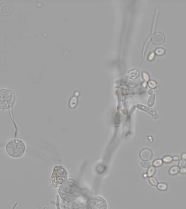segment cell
I'll list each match as a JSON object with an SVG mask.
<instances>
[{
	"label": "cell",
	"mask_w": 186,
	"mask_h": 209,
	"mask_svg": "<svg viewBox=\"0 0 186 209\" xmlns=\"http://www.w3.org/2000/svg\"><path fill=\"white\" fill-rule=\"evenodd\" d=\"M180 172L181 173V174H186V168H181V169H180Z\"/></svg>",
	"instance_id": "7402d4cb"
},
{
	"label": "cell",
	"mask_w": 186,
	"mask_h": 209,
	"mask_svg": "<svg viewBox=\"0 0 186 209\" xmlns=\"http://www.w3.org/2000/svg\"><path fill=\"white\" fill-rule=\"evenodd\" d=\"M178 167L180 168H185L186 166V160L185 159H182L178 162Z\"/></svg>",
	"instance_id": "2e32d148"
},
{
	"label": "cell",
	"mask_w": 186,
	"mask_h": 209,
	"mask_svg": "<svg viewBox=\"0 0 186 209\" xmlns=\"http://www.w3.org/2000/svg\"><path fill=\"white\" fill-rule=\"evenodd\" d=\"M10 6L8 4H3L0 7V12L3 14H7L10 12Z\"/></svg>",
	"instance_id": "9c48e42d"
},
{
	"label": "cell",
	"mask_w": 186,
	"mask_h": 209,
	"mask_svg": "<svg viewBox=\"0 0 186 209\" xmlns=\"http://www.w3.org/2000/svg\"><path fill=\"white\" fill-rule=\"evenodd\" d=\"M81 188L77 181L73 179L66 180L59 189V194L62 199L66 201H73L81 195Z\"/></svg>",
	"instance_id": "6da1fadb"
},
{
	"label": "cell",
	"mask_w": 186,
	"mask_h": 209,
	"mask_svg": "<svg viewBox=\"0 0 186 209\" xmlns=\"http://www.w3.org/2000/svg\"><path fill=\"white\" fill-rule=\"evenodd\" d=\"M149 182H150L151 185H152V186H157L158 181L155 177H150L149 179Z\"/></svg>",
	"instance_id": "5bb4252c"
},
{
	"label": "cell",
	"mask_w": 186,
	"mask_h": 209,
	"mask_svg": "<svg viewBox=\"0 0 186 209\" xmlns=\"http://www.w3.org/2000/svg\"><path fill=\"white\" fill-rule=\"evenodd\" d=\"M67 179V172L66 170L61 166L54 168L51 177V184L54 187H60Z\"/></svg>",
	"instance_id": "277c9868"
},
{
	"label": "cell",
	"mask_w": 186,
	"mask_h": 209,
	"mask_svg": "<svg viewBox=\"0 0 186 209\" xmlns=\"http://www.w3.org/2000/svg\"><path fill=\"white\" fill-rule=\"evenodd\" d=\"M182 158L183 159H186V153H183L182 155Z\"/></svg>",
	"instance_id": "d4e9b609"
},
{
	"label": "cell",
	"mask_w": 186,
	"mask_h": 209,
	"mask_svg": "<svg viewBox=\"0 0 186 209\" xmlns=\"http://www.w3.org/2000/svg\"><path fill=\"white\" fill-rule=\"evenodd\" d=\"M143 77L144 78V79L145 80L148 81V80H149V76H148V75L146 74V73H143Z\"/></svg>",
	"instance_id": "44dd1931"
},
{
	"label": "cell",
	"mask_w": 186,
	"mask_h": 209,
	"mask_svg": "<svg viewBox=\"0 0 186 209\" xmlns=\"http://www.w3.org/2000/svg\"><path fill=\"white\" fill-rule=\"evenodd\" d=\"M156 173V168L154 166H150L147 170V176L149 177H152Z\"/></svg>",
	"instance_id": "30bf717a"
},
{
	"label": "cell",
	"mask_w": 186,
	"mask_h": 209,
	"mask_svg": "<svg viewBox=\"0 0 186 209\" xmlns=\"http://www.w3.org/2000/svg\"><path fill=\"white\" fill-rule=\"evenodd\" d=\"M155 94H152L150 95V97L149 98V100L148 101V105L149 107H152L155 103Z\"/></svg>",
	"instance_id": "7c38bea8"
},
{
	"label": "cell",
	"mask_w": 186,
	"mask_h": 209,
	"mask_svg": "<svg viewBox=\"0 0 186 209\" xmlns=\"http://www.w3.org/2000/svg\"><path fill=\"white\" fill-rule=\"evenodd\" d=\"M149 86L150 87V88H154L156 87L157 84L154 81H150L149 82Z\"/></svg>",
	"instance_id": "ffe728a7"
},
{
	"label": "cell",
	"mask_w": 186,
	"mask_h": 209,
	"mask_svg": "<svg viewBox=\"0 0 186 209\" xmlns=\"http://www.w3.org/2000/svg\"><path fill=\"white\" fill-rule=\"evenodd\" d=\"M173 160H174L175 161H178L179 160V157L178 156H174L173 158Z\"/></svg>",
	"instance_id": "cb8c5ba5"
},
{
	"label": "cell",
	"mask_w": 186,
	"mask_h": 209,
	"mask_svg": "<svg viewBox=\"0 0 186 209\" xmlns=\"http://www.w3.org/2000/svg\"><path fill=\"white\" fill-rule=\"evenodd\" d=\"M26 145L24 142L19 139H13L6 145V151L8 155L13 158H19L24 154Z\"/></svg>",
	"instance_id": "7a4b0ae2"
},
{
	"label": "cell",
	"mask_w": 186,
	"mask_h": 209,
	"mask_svg": "<svg viewBox=\"0 0 186 209\" xmlns=\"http://www.w3.org/2000/svg\"><path fill=\"white\" fill-rule=\"evenodd\" d=\"M154 56H155V55H154V53H150L149 57V60H152L154 58Z\"/></svg>",
	"instance_id": "603a6c76"
},
{
	"label": "cell",
	"mask_w": 186,
	"mask_h": 209,
	"mask_svg": "<svg viewBox=\"0 0 186 209\" xmlns=\"http://www.w3.org/2000/svg\"><path fill=\"white\" fill-rule=\"evenodd\" d=\"M86 209H107V203L102 197H93L88 201Z\"/></svg>",
	"instance_id": "5b68a950"
},
{
	"label": "cell",
	"mask_w": 186,
	"mask_h": 209,
	"mask_svg": "<svg viewBox=\"0 0 186 209\" xmlns=\"http://www.w3.org/2000/svg\"><path fill=\"white\" fill-rule=\"evenodd\" d=\"M163 163V161L160 159H157V160H156L155 161H154V163H153V165H154V167H159L162 165Z\"/></svg>",
	"instance_id": "e0dca14e"
},
{
	"label": "cell",
	"mask_w": 186,
	"mask_h": 209,
	"mask_svg": "<svg viewBox=\"0 0 186 209\" xmlns=\"http://www.w3.org/2000/svg\"><path fill=\"white\" fill-rule=\"evenodd\" d=\"M137 107L138 109H141V110L144 111L146 112L149 113L150 114L152 115V116H154L155 119H157L158 116L155 110H154L153 109H151L150 107H147V106H145L142 104H137Z\"/></svg>",
	"instance_id": "ba28073f"
},
{
	"label": "cell",
	"mask_w": 186,
	"mask_h": 209,
	"mask_svg": "<svg viewBox=\"0 0 186 209\" xmlns=\"http://www.w3.org/2000/svg\"><path fill=\"white\" fill-rule=\"evenodd\" d=\"M148 93H149V94H150V95L152 94H153V90H152V89H149V92H148Z\"/></svg>",
	"instance_id": "484cf974"
},
{
	"label": "cell",
	"mask_w": 186,
	"mask_h": 209,
	"mask_svg": "<svg viewBox=\"0 0 186 209\" xmlns=\"http://www.w3.org/2000/svg\"><path fill=\"white\" fill-rule=\"evenodd\" d=\"M165 50L162 48H158L156 50V53L158 55H162L164 53Z\"/></svg>",
	"instance_id": "ac0fdd59"
},
{
	"label": "cell",
	"mask_w": 186,
	"mask_h": 209,
	"mask_svg": "<svg viewBox=\"0 0 186 209\" xmlns=\"http://www.w3.org/2000/svg\"><path fill=\"white\" fill-rule=\"evenodd\" d=\"M141 165L143 167L145 168H148L151 166V163L149 161H144V160H142L141 162Z\"/></svg>",
	"instance_id": "9a60e30c"
},
{
	"label": "cell",
	"mask_w": 186,
	"mask_h": 209,
	"mask_svg": "<svg viewBox=\"0 0 186 209\" xmlns=\"http://www.w3.org/2000/svg\"><path fill=\"white\" fill-rule=\"evenodd\" d=\"M164 39V36L161 33H156L152 36V41L155 44H162Z\"/></svg>",
	"instance_id": "8992f818"
},
{
	"label": "cell",
	"mask_w": 186,
	"mask_h": 209,
	"mask_svg": "<svg viewBox=\"0 0 186 209\" xmlns=\"http://www.w3.org/2000/svg\"><path fill=\"white\" fill-rule=\"evenodd\" d=\"M158 189L160 191H166V189H168V186L167 185L165 184V183H163V182H161V183H159L158 184L157 186Z\"/></svg>",
	"instance_id": "4fadbf2b"
},
{
	"label": "cell",
	"mask_w": 186,
	"mask_h": 209,
	"mask_svg": "<svg viewBox=\"0 0 186 209\" xmlns=\"http://www.w3.org/2000/svg\"><path fill=\"white\" fill-rule=\"evenodd\" d=\"M15 101L14 93L9 89H0V109H7L12 107Z\"/></svg>",
	"instance_id": "3957f363"
},
{
	"label": "cell",
	"mask_w": 186,
	"mask_h": 209,
	"mask_svg": "<svg viewBox=\"0 0 186 209\" xmlns=\"http://www.w3.org/2000/svg\"><path fill=\"white\" fill-rule=\"evenodd\" d=\"M180 169L178 166H173L169 170L170 175H176L180 172Z\"/></svg>",
	"instance_id": "8fae6325"
},
{
	"label": "cell",
	"mask_w": 186,
	"mask_h": 209,
	"mask_svg": "<svg viewBox=\"0 0 186 209\" xmlns=\"http://www.w3.org/2000/svg\"><path fill=\"white\" fill-rule=\"evenodd\" d=\"M163 161L165 162V163H170L171 161H173V158L171 156H168L164 157L163 159Z\"/></svg>",
	"instance_id": "d6986e66"
},
{
	"label": "cell",
	"mask_w": 186,
	"mask_h": 209,
	"mask_svg": "<svg viewBox=\"0 0 186 209\" xmlns=\"http://www.w3.org/2000/svg\"><path fill=\"white\" fill-rule=\"evenodd\" d=\"M140 156L143 160L149 161L152 158V153L150 149H143L140 153Z\"/></svg>",
	"instance_id": "52a82bcc"
}]
</instances>
